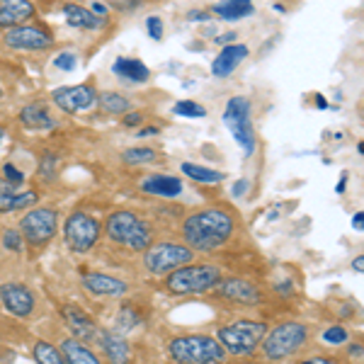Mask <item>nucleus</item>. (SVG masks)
Wrapping results in <instances>:
<instances>
[{
	"label": "nucleus",
	"instance_id": "f257e3e1",
	"mask_svg": "<svg viewBox=\"0 0 364 364\" xmlns=\"http://www.w3.org/2000/svg\"><path fill=\"white\" fill-rule=\"evenodd\" d=\"M236 219L226 209H199L190 214L182 224V238L190 250L214 252L224 248L233 236Z\"/></svg>",
	"mask_w": 364,
	"mask_h": 364
},
{
	"label": "nucleus",
	"instance_id": "f03ea898",
	"mask_svg": "<svg viewBox=\"0 0 364 364\" xmlns=\"http://www.w3.org/2000/svg\"><path fill=\"white\" fill-rule=\"evenodd\" d=\"M309 343V326L301 321H284L262 338V355L269 362H282L299 355Z\"/></svg>",
	"mask_w": 364,
	"mask_h": 364
},
{
	"label": "nucleus",
	"instance_id": "7ed1b4c3",
	"mask_svg": "<svg viewBox=\"0 0 364 364\" xmlns=\"http://www.w3.org/2000/svg\"><path fill=\"white\" fill-rule=\"evenodd\" d=\"M105 231H107V238L112 243L122 245V248L129 250H146L151 243H154V233H151V226L141 219L139 214L129 209H119L114 214L107 216V224H105Z\"/></svg>",
	"mask_w": 364,
	"mask_h": 364
},
{
	"label": "nucleus",
	"instance_id": "20e7f679",
	"mask_svg": "<svg viewBox=\"0 0 364 364\" xmlns=\"http://www.w3.org/2000/svg\"><path fill=\"white\" fill-rule=\"evenodd\" d=\"M168 352L175 362L185 364H221L226 360V350L221 343L204 333H192V336H178L170 340Z\"/></svg>",
	"mask_w": 364,
	"mask_h": 364
},
{
	"label": "nucleus",
	"instance_id": "39448f33",
	"mask_svg": "<svg viewBox=\"0 0 364 364\" xmlns=\"http://www.w3.org/2000/svg\"><path fill=\"white\" fill-rule=\"evenodd\" d=\"M224 279L221 269L216 265H182L168 274L166 289L170 294H204V291L214 289L219 282Z\"/></svg>",
	"mask_w": 364,
	"mask_h": 364
},
{
	"label": "nucleus",
	"instance_id": "423d86ee",
	"mask_svg": "<svg viewBox=\"0 0 364 364\" xmlns=\"http://www.w3.org/2000/svg\"><path fill=\"white\" fill-rule=\"evenodd\" d=\"M267 333V323L265 321H250V318H240L233 321L228 326L219 328V343L226 350V355H250L257 350V345L262 343Z\"/></svg>",
	"mask_w": 364,
	"mask_h": 364
},
{
	"label": "nucleus",
	"instance_id": "0eeeda50",
	"mask_svg": "<svg viewBox=\"0 0 364 364\" xmlns=\"http://www.w3.org/2000/svg\"><path fill=\"white\" fill-rule=\"evenodd\" d=\"M195 260V250L185 243H151L144 250V265L151 274H170L187 262Z\"/></svg>",
	"mask_w": 364,
	"mask_h": 364
},
{
	"label": "nucleus",
	"instance_id": "6e6552de",
	"mask_svg": "<svg viewBox=\"0 0 364 364\" xmlns=\"http://www.w3.org/2000/svg\"><path fill=\"white\" fill-rule=\"evenodd\" d=\"M224 124L233 134L236 144L243 149L245 156H252L255 151V132L250 124V102L245 97H231L224 109Z\"/></svg>",
	"mask_w": 364,
	"mask_h": 364
},
{
	"label": "nucleus",
	"instance_id": "1a4fd4ad",
	"mask_svg": "<svg viewBox=\"0 0 364 364\" xmlns=\"http://www.w3.org/2000/svg\"><path fill=\"white\" fill-rule=\"evenodd\" d=\"M56 228H58V214L49 207L27 211L20 221V233L29 245H46L56 236Z\"/></svg>",
	"mask_w": 364,
	"mask_h": 364
},
{
	"label": "nucleus",
	"instance_id": "9d476101",
	"mask_svg": "<svg viewBox=\"0 0 364 364\" xmlns=\"http://www.w3.org/2000/svg\"><path fill=\"white\" fill-rule=\"evenodd\" d=\"M63 233H66L68 248L73 250V252H80V255H83V252L92 250L97 245V240H100V224H97L95 219H92L90 214H85V211H75V214L68 216Z\"/></svg>",
	"mask_w": 364,
	"mask_h": 364
},
{
	"label": "nucleus",
	"instance_id": "9b49d317",
	"mask_svg": "<svg viewBox=\"0 0 364 364\" xmlns=\"http://www.w3.org/2000/svg\"><path fill=\"white\" fill-rule=\"evenodd\" d=\"M5 44L17 51H44L54 46V37L37 25H17L5 32Z\"/></svg>",
	"mask_w": 364,
	"mask_h": 364
},
{
	"label": "nucleus",
	"instance_id": "f8f14e48",
	"mask_svg": "<svg viewBox=\"0 0 364 364\" xmlns=\"http://www.w3.org/2000/svg\"><path fill=\"white\" fill-rule=\"evenodd\" d=\"M214 289L224 301L238 304V306H257V304L262 301V291L257 289L250 279H243V277H226V279H221Z\"/></svg>",
	"mask_w": 364,
	"mask_h": 364
},
{
	"label": "nucleus",
	"instance_id": "ddd939ff",
	"mask_svg": "<svg viewBox=\"0 0 364 364\" xmlns=\"http://www.w3.org/2000/svg\"><path fill=\"white\" fill-rule=\"evenodd\" d=\"M54 102L58 105V109L68 114H78L90 109L97 102V92L90 85H70V87H58L54 90Z\"/></svg>",
	"mask_w": 364,
	"mask_h": 364
},
{
	"label": "nucleus",
	"instance_id": "4468645a",
	"mask_svg": "<svg viewBox=\"0 0 364 364\" xmlns=\"http://www.w3.org/2000/svg\"><path fill=\"white\" fill-rule=\"evenodd\" d=\"M0 304L17 318H27L34 311V294L29 287L20 284V282H5L0 287Z\"/></svg>",
	"mask_w": 364,
	"mask_h": 364
},
{
	"label": "nucleus",
	"instance_id": "2eb2a0df",
	"mask_svg": "<svg viewBox=\"0 0 364 364\" xmlns=\"http://www.w3.org/2000/svg\"><path fill=\"white\" fill-rule=\"evenodd\" d=\"M63 318L66 326L70 328L73 338H78L80 343H95L100 336V328L95 326V321L78 306H63Z\"/></svg>",
	"mask_w": 364,
	"mask_h": 364
},
{
	"label": "nucleus",
	"instance_id": "dca6fc26",
	"mask_svg": "<svg viewBox=\"0 0 364 364\" xmlns=\"http://www.w3.org/2000/svg\"><path fill=\"white\" fill-rule=\"evenodd\" d=\"M83 287L95 296H124L129 291V284L122 279L112 277V274L90 272L83 277Z\"/></svg>",
	"mask_w": 364,
	"mask_h": 364
},
{
	"label": "nucleus",
	"instance_id": "f3484780",
	"mask_svg": "<svg viewBox=\"0 0 364 364\" xmlns=\"http://www.w3.org/2000/svg\"><path fill=\"white\" fill-rule=\"evenodd\" d=\"M97 343L102 345V352L109 360V364H129L132 362V348H129L127 338L122 336V333L100 331Z\"/></svg>",
	"mask_w": 364,
	"mask_h": 364
},
{
	"label": "nucleus",
	"instance_id": "a211bd4d",
	"mask_svg": "<svg viewBox=\"0 0 364 364\" xmlns=\"http://www.w3.org/2000/svg\"><path fill=\"white\" fill-rule=\"evenodd\" d=\"M248 58V46L245 44H228L219 51V56L214 58V66H211V73L219 75V78H226L236 70L240 63Z\"/></svg>",
	"mask_w": 364,
	"mask_h": 364
},
{
	"label": "nucleus",
	"instance_id": "6ab92c4d",
	"mask_svg": "<svg viewBox=\"0 0 364 364\" xmlns=\"http://www.w3.org/2000/svg\"><path fill=\"white\" fill-rule=\"evenodd\" d=\"M34 5L29 0H0V27H17L32 20Z\"/></svg>",
	"mask_w": 364,
	"mask_h": 364
},
{
	"label": "nucleus",
	"instance_id": "aec40b11",
	"mask_svg": "<svg viewBox=\"0 0 364 364\" xmlns=\"http://www.w3.org/2000/svg\"><path fill=\"white\" fill-rule=\"evenodd\" d=\"M61 355L66 364H102L95 350L87 343H80L78 338H66L61 343Z\"/></svg>",
	"mask_w": 364,
	"mask_h": 364
},
{
	"label": "nucleus",
	"instance_id": "412c9836",
	"mask_svg": "<svg viewBox=\"0 0 364 364\" xmlns=\"http://www.w3.org/2000/svg\"><path fill=\"white\" fill-rule=\"evenodd\" d=\"M114 75H119L124 83L129 85H141L149 80V68H146L144 61H139V58H117L114 61Z\"/></svg>",
	"mask_w": 364,
	"mask_h": 364
},
{
	"label": "nucleus",
	"instance_id": "4be33fe9",
	"mask_svg": "<svg viewBox=\"0 0 364 364\" xmlns=\"http://www.w3.org/2000/svg\"><path fill=\"white\" fill-rule=\"evenodd\" d=\"M141 190L156 197H178L182 192V182L173 175H151L141 182Z\"/></svg>",
	"mask_w": 364,
	"mask_h": 364
},
{
	"label": "nucleus",
	"instance_id": "5701e85b",
	"mask_svg": "<svg viewBox=\"0 0 364 364\" xmlns=\"http://www.w3.org/2000/svg\"><path fill=\"white\" fill-rule=\"evenodd\" d=\"M20 122L27 129H54L56 127V119L49 114V107H46L44 102L25 105L20 112Z\"/></svg>",
	"mask_w": 364,
	"mask_h": 364
},
{
	"label": "nucleus",
	"instance_id": "b1692460",
	"mask_svg": "<svg viewBox=\"0 0 364 364\" xmlns=\"http://www.w3.org/2000/svg\"><path fill=\"white\" fill-rule=\"evenodd\" d=\"M63 15H66L68 25L75 27V29H100L105 25L102 17H97L92 10L80 8V5H75V3L63 5Z\"/></svg>",
	"mask_w": 364,
	"mask_h": 364
},
{
	"label": "nucleus",
	"instance_id": "393cba45",
	"mask_svg": "<svg viewBox=\"0 0 364 364\" xmlns=\"http://www.w3.org/2000/svg\"><path fill=\"white\" fill-rule=\"evenodd\" d=\"M252 13V0H219L214 5V15L224 20H240Z\"/></svg>",
	"mask_w": 364,
	"mask_h": 364
},
{
	"label": "nucleus",
	"instance_id": "a878e982",
	"mask_svg": "<svg viewBox=\"0 0 364 364\" xmlns=\"http://www.w3.org/2000/svg\"><path fill=\"white\" fill-rule=\"evenodd\" d=\"M39 199V195L34 190H27V192H5V195H0V214L3 211H20V209H27V207H32L34 202Z\"/></svg>",
	"mask_w": 364,
	"mask_h": 364
},
{
	"label": "nucleus",
	"instance_id": "bb28decb",
	"mask_svg": "<svg viewBox=\"0 0 364 364\" xmlns=\"http://www.w3.org/2000/svg\"><path fill=\"white\" fill-rule=\"evenodd\" d=\"M182 173H185L187 178H192L195 182H204V185H214V182L224 180V173H219V170L202 168V166H195V163H185V166H182Z\"/></svg>",
	"mask_w": 364,
	"mask_h": 364
},
{
	"label": "nucleus",
	"instance_id": "cd10ccee",
	"mask_svg": "<svg viewBox=\"0 0 364 364\" xmlns=\"http://www.w3.org/2000/svg\"><path fill=\"white\" fill-rule=\"evenodd\" d=\"M34 360H37V364H66L61 350L54 348L51 343H46V340H39L34 345Z\"/></svg>",
	"mask_w": 364,
	"mask_h": 364
},
{
	"label": "nucleus",
	"instance_id": "c85d7f7f",
	"mask_svg": "<svg viewBox=\"0 0 364 364\" xmlns=\"http://www.w3.org/2000/svg\"><path fill=\"white\" fill-rule=\"evenodd\" d=\"M97 102L102 105V109H107L109 114H127L129 112V100L119 92H100Z\"/></svg>",
	"mask_w": 364,
	"mask_h": 364
},
{
	"label": "nucleus",
	"instance_id": "c756f323",
	"mask_svg": "<svg viewBox=\"0 0 364 364\" xmlns=\"http://www.w3.org/2000/svg\"><path fill=\"white\" fill-rule=\"evenodd\" d=\"M124 163L127 166H146V163H154L156 158H158V154L154 149H129V151H124Z\"/></svg>",
	"mask_w": 364,
	"mask_h": 364
},
{
	"label": "nucleus",
	"instance_id": "7c9ffc66",
	"mask_svg": "<svg viewBox=\"0 0 364 364\" xmlns=\"http://www.w3.org/2000/svg\"><path fill=\"white\" fill-rule=\"evenodd\" d=\"M173 112L178 114V117H190V119H199V117L207 114V109H204L199 102H195V100H180V102L173 107Z\"/></svg>",
	"mask_w": 364,
	"mask_h": 364
},
{
	"label": "nucleus",
	"instance_id": "2f4dec72",
	"mask_svg": "<svg viewBox=\"0 0 364 364\" xmlns=\"http://www.w3.org/2000/svg\"><path fill=\"white\" fill-rule=\"evenodd\" d=\"M348 338H350V333L345 331L343 326H333L323 333V343H328V345H343V343H348Z\"/></svg>",
	"mask_w": 364,
	"mask_h": 364
},
{
	"label": "nucleus",
	"instance_id": "473e14b6",
	"mask_svg": "<svg viewBox=\"0 0 364 364\" xmlns=\"http://www.w3.org/2000/svg\"><path fill=\"white\" fill-rule=\"evenodd\" d=\"M3 245L10 250H22V245H25V238H22L20 231H5L3 233Z\"/></svg>",
	"mask_w": 364,
	"mask_h": 364
},
{
	"label": "nucleus",
	"instance_id": "72a5a7b5",
	"mask_svg": "<svg viewBox=\"0 0 364 364\" xmlns=\"http://www.w3.org/2000/svg\"><path fill=\"white\" fill-rule=\"evenodd\" d=\"M146 27H149V34H151V39H161L163 37V22H161V17H149V20H146Z\"/></svg>",
	"mask_w": 364,
	"mask_h": 364
},
{
	"label": "nucleus",
	"instance_id": "f704fd0d",
	"mask_svg": "<svg viewBox=\"0 0 364 364\" xmlns=\"http://www.w3.org/2000/svg\"><path fill=\"white\" fill-rule=\"evenodd\" d=\"M3 175H5V180H8L13 187H15V185H20V182H22V173L13 166V163H5V166H3Z\"/></svg>",
	"mask_w": 364,
	"mask_h": 364
},
{
	"label": "nucleus",
	"instance_id": "c9c22d12",
	"mask_svg": "<svg viewBox=\"0 0 364 364\" xmlns=\"http://www.w3.org/2000/svg\"><path fill=\"white\" fill-rule=\"evenodd\" d=\"M75 61H78V58H75V54H70V51H63V54L56 56V66L61 70H73Z\"/></svg>",
	"mask_w": 364,
	"mask_h": 364
},
{
	"label": "nucleus",
	"instance_id": "e433bc0d",
	"mask_svg": "<svg viewBox=\"0 0 364 364\" xmlns=\"http://www.w3.org/2000/svg\"><path fill=\"white\" fill-rule=\"evenodd\" d=\"M299 364H340L336 357H328V355H316V357H306Z\"/></svg>",
	"mask_w": 364,
	"mask_h": 364
},
{
	"label": "nucleus",
	"instance_id": "4c0bfd02",
	"mask_svg": "<svg viewBox=\"0 0 364 364\" xmlns=\"http://www.w3.org/2000/svg\"><path fill=\"white\" fill-rule=\"evenodd\" d=\"M114 8H119V10H134V8H139V0H114Z\"/></svg>",
	"mask_w": 364,
	"mask_h": 364
},
{
	"label": "nucleus",
	"instance_id": "58836bf2",
	"mask_svg": "<svg viewBox=\"0 0 364 364\" xmlns=\"http://www.w3.org/2000/svg\"><path fill=\"white\" fill-rule=\"evenodd\" d=\"M141 122H144V117H141L139 112H134V114H124V124H127V127H139Z\"/></svg>",
	"mask_w": 364,
	"mask_h": 364
},
{
	"label": "nucleus",
	"instance_id": "ea45409f",
	"mask_svg": "<svg viewBox=\"0 0 364 364\" xmlns=\"http://www.w3.org/2000/svg\"><path fill=\"white\" fill-rule=\"evenodd\" d=\"M92 13H95L97 17H107V5H102V3H92Z\"/></svg>",
	"mask_w": 364,
	"mask_h": 364
},
{
	"label": "nucleus",
	"instance_id": "a19ab883",
	"mask_svg": "<svg viewBox=\"0 0 364 364\" xmlns=\"http://www.w3.org/2000/svg\"><path fill=\"white\" fill-rule=\"evenodd\" d=\"M10 190H13V185L5 178H0V195H5V192H10Z\"/></svg>",
	"mask_w": 364,
	"mask_h": 364
},
{
	"label": "nucleus",
	"instance_id": "79ce46f5",
	"mask_svg": "<svg viewBox=\"0 0 364 364\" xmlns=\"http://www.w3.org/2000/svg\"><path fill=\"white\" fill-rule=\"evenodd\" d=\"M362 219H364V214H362V211H357V216L352 219V224H355L357 231H362Z\"/></svg>",
	"mask_w": 364,
	"mask_h": 364
},
{
	"label": "nucleus",
	"instance_id": "37998d69",
	"mask_svg": "<svg viewBox=\"0 0 364 364\" xmlns=\"http://www.w3.org/2000/svg\"><path fill=\"white\" fill-rule=\"evenodd\" d=\"M187 17H190V20H209V15H207V13H190Z\"/></svg>",
	"mask_w": 364,
	"mask_h": 364
},
{
	"label": "nucleus",
	"instance_id": "c03bdc74",
	"mask_svg": "<svg viewBox=\"0 0 364 364\" xmlns=\"http://www.w3.org/2000/svg\"><path fill=\"white\" fill-rule=\"evenodd\" d=\"M245 190V180H240V185H236L233 187V195H240V192Z\"/></svg>",
	"mask_w": 364,
	"mask_h": 364
},
{
	"label": "nucleus",
	"instance_id": "a18cd8bd",
	"mask_svg": "<svg viewBox=\"0 0 364 364\" xmlns=\"http://www.w3.org/2000/svg\"><path fill=\"white\" fill-rule=\"evenodd\" d=\"M158 129H144V132H141V136H151V134H156Z\"/></svg>",
	"mask_w": 364,
	"mask_h": 364
},
{
	"label": "nucleus",
	"instance_id": "49530a36",
	"mask_svg": "<svg viewBox=\"0 0 364 364\" xmlns=\"http://www.w3.org/2000/svg\"><path fill=\"white\" fill-rule=\"evenodd\" d=\"M355 267H357V272H362L364 265H362V257H357V262H355Z\"/></svg>",
	"mask_w": 364,
	"mask_h": 364
},
{
	"label": "nucleus",
	"instance_id": "de8ad7c7",
	"mask_svg": "<svg viewBox=\"0 0 364 364\" xmlns=\"http://www.w3.org/2000/svg\"><path fill=\"white\" fill-rule=\"evenodd\" d=\"M236 364H260V362H250V360H245V362H236Z\"/></svg>",
	"mask_w": 364,
	"mask_h": 364
},
{
	"label": "nucleus",
	"instance_id": "09e8293b",
	"mask_svg": "<svg viewBox=\"0 0 364 364\" xmlns=\"http://www.w3.org/2000/svg\"><path fill=\"white\" fill-rule=\"evenodd\" d=\"M3 136H5V132H3V127H0V141H3Z\"/></svg>",
	"mask_w": 364,
	"mask_h": 364
},
{
	"label": "nucleus",
	"instance_id": "8fccbe9b",
	"mask_svg": "<svg viewBox=\"0 0 364 364\" xmlns=\"http://www.w3.org/2000/svg\"><path fill=\"white\" fill-rule=\"evenodd\" d=\"M0 97H3V85H0Z\"/></svg>",
	"mask_w": 364,
	"mask_h": 364
},
{
	"label": "nucleus",
	"instance_id": "3c124183",
	"mask_svg": "<svg viewBox=\"0 0 364 364\" xmlns=\"http://www.w3.org/2000/svg\"><path fill=\"white\" fill-rule=\"evenodd\" d=\"M173 364H185V362H173Z\"/></svg>",
	"mask_w": 364,
	"mask_h": 364
}]
</instances>
